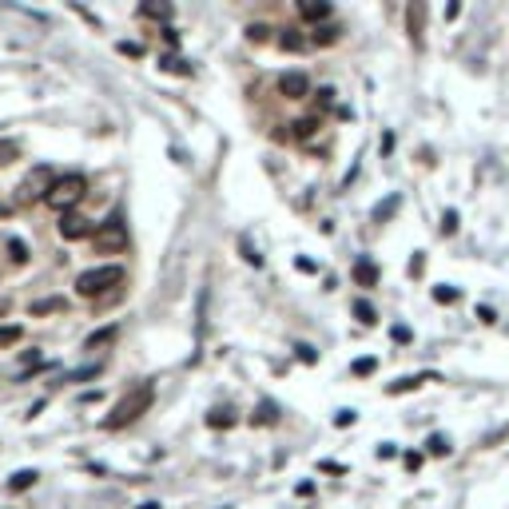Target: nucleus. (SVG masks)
I'll use <instances>...</instances> for the list:
<instances>
[{"instance_id":"obj_1","label":"nucleus","mask_w":509,"mask_h":509,"mask_svg":"<svg viewBox=\"0 0 509 509\" xmlns=\"http://www.w3.org/2000/svg\"><path fill=\"white\" fill-rule=\"evenodd\" d=\"M151 402H155V386H151V382H140V386L128 390V394H124L116 406H111V414L104 418V429H124V426H131L140 414H148V410H151Z\"/></svg>"},{"instance_id":"obj_2","label":"nucleus","mask_w":509,"mask_h":509,"mask_svg":"<svg viewBox=\"0 0 509 509\" xmlns=\"http://www.w3.org/2000/svg\"><path fill=\"white\" fill-rule=\"evenodd\" d=\"M124 279H128V270H124L120 263H108V267L84 270L80 279H76V290H80L84 299H100V295H108V290H120Z\"/></svg>"},{"instance_id":"obj_3","label":"nucleus","mask_w":509,"mask_h":509,"mask_svg":"<svg viewBox=\"0 0 509 509\" xmlns=\"http://www.w3.org/2000/svg\"><path fill=\"white\" fill-rule=\"evenodd\" d=\"M92 243H96V251H100V255H120V251H128V223H124L120 211H116V215H108L104 223H96V231H92Z\"/></svg>"},{"instance_id":"obj_4","label":"nucleus","mask_w":509,"mask_h":509,"mask_svg":"<svg viewBox=\"0 0 509 509\" xmlns=\"http://www.w3.org/2000/svg\"><path fill=\"white\" fill-rule=\"evenodd\" d=\"M84 195H88V180H84V175H60V180L52 183V191H48V199H44V203L56 207L60 215H68V211L76 207Z\"/></svg>"},{"instance_id":"obj_5","label":"nucleus","mask_w":509,"mask_h":509,"mask_svg":"<svg viewBox=\"0 0 509 509\" xmlns=\"http://www.w3.org/2000/svg\"><path fill=\"white\" fill-rule=\"evenodd\" d=\"M56 180H60V175H56L52 168H44V163H40V168H32L28 175L21 180V187H16V203H21V207H24V203H44Z\"/></svg>"},{"instance_id":"obj_6","label":"nucleus","mask_w":509,"mask_h":509,"mask_svg":"<svg viewBox=\"0 0 509 509\" xmlns=\"http://www.w3.org/2000/svg\"><path fill=\"white\" fill-rule=\"evenodd\" d=\"M279 92L287 100H307L310 96V76L307 72H283L279 76Z\"/></svg>"},{"instance_id":"obj_7","label":"nucleus","mask_w":509,"mask_h":509,"mask_svg":"<svg viewBox=\"0 0 509 509\" xmlns=\"http://www.w3.org/2000/svg\"><path fill=\"white\" fill-rule=\"evenodd\" d=\"M60 239H88L92 231H96V223L84 219V215H76V211H68V215H60Z\"/></svg>"},{"instance_id":"obj_8","label":"nucleus","mask_w":509,"mask_h":509,"mask_svg":"<svg viewBox=\"0 0 509 509\" xmlns=\"http://www.w3.org/2000/svg\"><path fill=\"white\" fill-rule=\"evenodd\" d=\"M299 16H302V21H327L330 4H327V0H299Z\"/></svg>"},{"instance_id":"obj_9","label":"nucleus","mask_w":509,"mask_h":509,"mask_svg":"<svg viewBox=\"0 0 509 509\" xmlns=\"http://www.w3.org/2000/svg\"><path fill=\"white\" fill-rule=\"evenodd\" d=\"M354 279H359V287H374V283H378V267L370 259H359L354 263Z\"/></svg>"},{"instance_id":"obj_10","label":"nucleus","mask_w":509,"mask_h":509,"mask_svg":"<svg viewBox=\"0 0 509 509\" xmlns=\"http://www.w3.org/2000/svg\"><path fill=\"white\" fill-rule=\"evenodd\" d=\"M290 128H295V140H310L314 128H319V116H302V120H295Z\"/></svg>"},{"instance_id":"obj_11","label":"nucleus","mask_w":509,"mask_h":509,"mask_svg":"<svg viewBox=\"0 0 509 509\" xmlns=\"http://www.w3.org/2000/svg\"><path fill=\"white\" fill-rule=\"evenodd\" d=\"M40 478V474H36V469H21V474H12V481H9V489L12 493H21V489H28L32 481Z\"/></svg>"},{"instance_id":"obj_12","label":"nucleus","mask_w":509,"mask_h":509,"mask_svg":"<svg viewBox=\"0 0 509 509\" xmlns=\"http://www.w3.org/2000/svg\"><path fill=\"white\" fill-rule=\"evenodd\" d=\"M307 44L310 40H302L299 32H283V36H279V48H287V52H302Z\"/></svg>"},{"instance_id":"obj_13","label":"nucleus","mask_w":509,"mask_h":509,"mask_svg":"<svg viewBox=\"0 0 509 509\" xmlns=\"http://www.w3.org/2000/svg\"><path fill=\"white\" fill-rule=\"evenodd\" d=\"M21 339H24L21 327H0V350H4V346H16Z\"/></svg>"},{"instance_id":"obj_14","label":"nucleus","mask_w":509,"mask_h":509,"mask_svg":"<svg viewBox=\"0 0 509 509\" xmlns=\"http://www.w3.org/2000/svg\"><path fill=\"white\" fill-rule=\"evenodd\" d=\"M68 302L64 299H40V302H32V314H52V310H64Z\"/></svg>"},{"instance_id":"obj_15","label":"nucleus","mask_w":509,"mask_h":509,"mask_svg":"<svg viewBox=\"0 0 509 509\" xmlns=\"http://www.w3.org/2000/svg\"><path fill=\"white\" fill-rule=\"evenodd\" d=\"M410 36H414V40H422V4H410Z\"/></svg>"},{"instance_id":"obj_16","label":"nucleus","mask_w":509,"mask_h":509,"mask_svg":"<svg viewBox=\"0 0 509 509\" xmlns=\"http://www.w3.org/2000/svg\"><path fill=\"white\" fill-rule=\"evenodd\" d=\"M354 314H359V322H366V327H374V322H378V319H374V307H370V302H354Z\"/></svg>"},{"instance_id":"obj_17","label":"nucleus","mask_w":509,"mask_h":509,"mask_svg":"<svg viewBox=\"0 0 509 509\" xmlns=\"http://www.w3.org/2000/svg\"><path fill=\"white\" fill-rule=\"evenodd\" d=\"M339 40V28H314V36H310V44H334Z\"/></svg>"},{"instance_id":"obj_18","label":"nucleus","mask_w":509,"mask_h":509,"mask_svg":"<svg viewBox=\"0 0 509 509\" xmlns=\"http://www.w3.org/2000/svg\"><path fill=\"white\" fill-rule=\"evenodd\" d=\"M100 374V366H84V370H72V374H64V382H84V378H96Z\"/></svg>"},{"instance_id":"obj_19","label":"nucleus","mask_w":509,"mask_h":509,"mask_svg":"<svg viewBox=\"0 0 509 509\" xmlns=\"http://www.w3.org/2000/svg\"><path fill=\"white\" fill-rule=\"evenodd\" d=\"M116 339V327H108V330H100V334H92L88 339V350H96V346H104V342H111Z\"/></svg>"},{"instance_id":"obj_20","label":"nucleus","mask_w":509,"mask_h":509,"mask_svg":"<svg viewBox=\"0 0 509 509\" xmlns=\"http://www.w3.org/2000/svg\"><path fill=\"white\" fill-rule=\"evenodd\" d=\"M9 251H12V263H16V267H21L24 259H28V247H24L21 239H12V243H9Z\"/></svg>"},{"instance_id":"obj_21","label":"nucleus","mask_w":509,"mask_h":509,"mask_svg":"<svg viewBox=\"0 0 509 509\" xmlns=\"http://www.w3.org/2000/svg\"><path fill=\"white\" fill-rule=\"evenodd\" d=\"M426 378H402V382H394L390 386V394H406V390H414V386H422Z\"/></svg>"},{"instance_id":"obj_22","label":"nucleus","mask_w":509,"mask_h":509,"mask_svg":"<svg viewBox=\"0 0 509 509\" xmlns=\"http://www.w3.org/2000/svg\"><path fill=\"white\" fill-rule=\"evenodd\" d=\"M426 449H429V454H449V442L442 438V434H434V438L426 442Z\"/></svg>"},{"instance_id":"obj_23","label":"nucleus","mask_w":509,"mask_h":509,"mask_svg":"<svg viewBox=\"0 0 509 509\" xmlns=\"http://www.w3.org/2000/svg\"><path fill=\"white\" fill-rule=\"evenodd\" d=\"M394 207H398V195H390V199H386V203H382V207H378V211H374V219H378V223H382V219H386V215H390V211H394Z\"/></svg>"},{"instance_id":"obj_24","label":"nucleus","mask_w":509,"mask_h":509,"mask_svg":"<svg viewBox=\"0 0 509 509\" xmlns=\"http://www.w3.org/2000/svg\"><path fill=\"white\" fill-rule=\"evenodd\" d=\"M374 366H378L374 359H359L354 362V374H374Z\"/></svg>"},{"instance_id":"obj_25","label":"nucleus","mask_w":509,"mask_h":509,"mask_svg":"<svg viewBox=\"0 0 509 509\" xmlns=\"http://www.w3.org/2000/svg\"><path fill=\"white\" fill-rule=\"evenodd\" d=\"M207 426H231V418H227V410H215L207 418Z\"/></svg>"},{"instance_id":"obj_26","label":"nucleus","mask_w":509,"mask_h":509,"mask_svg":"<svg viewBox=\"0 0 509 509\" xmlns=\"http://www.w3.org/2000/svg\"><path fill=\"white\" fill-rule=\"evenodd\" d=\"M434 295H438V302H454V299H458V290H449V287H438Z\"/></svg>"},{"instance_id":"obj_27","label":"nucleus","mask_w":509,"mask_h":509,"mask_svg":"<svg viewBox=\"0 0 509 509\" xmlns=\"http://www.w3.org/2000/svg\"><path fill=\"white\" fill-rule=\"evenodd\" d=\"M458 227V215H454V211H446V215H442V231H454Z\"/></svg>"},{"instance_id":"obj_28","label":"nucleus","mask_w":509,"mask_h":509,"mask_svg":"<svg viewBox=\"0 0 509 509\" xmlns=\"http://www.w3.org/2000/svg\"><path fill=\"white\" fill-rule=\"evenodd\" d=\"M143 16H171V9H155V4H143Z\"/></svg>"},{"instance_id":"obj_29","label":"nucleus","mask_w":509,"mask_h":509,"mask_svg":"<svg viewBox=\"0 0 509 509\" xmlns=\"http://www.w3.org/2000/svg\"><path fill=\"white\" fill-rule=\"evenodd\" d=\"M334 422H339V426H350V422H354V410H342V414H339Z\"/></svg>"},{"instance_id":"obj_30","label":"nucleus","mask_w":509,"mask_h":509,"mask_svg":"<svg viewBox=\"0 0 509 509\" xmlns=\"http://www.w3.org/2000/svg\"><path fill=\"white\" fill-rule=\"evenodd\" d=\"M9 155H12V148H0V163H9Z\"/></svg>"},{"instance_id":"obj_31","label":"nucleus","mask_w":509,"mask_h":509,"mask_svg":"<svg viewBox=\"0 0 509 509\" xmlns=\"http://www.w3.org/2000/svg\"><path fill=\"white\" fill-rule=\"evenodd\" d=\"M140 509H160V505H155V501H143V505Z\"/></svg>"}]
</instances>
